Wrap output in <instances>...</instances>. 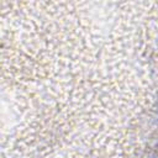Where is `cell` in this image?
Masks as SVG:
<instances>
[]
</instances>
